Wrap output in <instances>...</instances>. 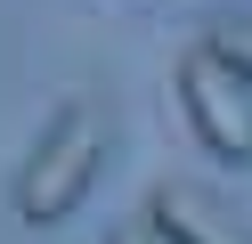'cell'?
I'll return each mask as SVG.
<instances>
[{
  "label": "cell",
  "mask_w": 252,
  "mask_h": 244,
  "mask_svg": "<svg viewBox=\"0 0 252 244\" xmlns=\"http://www.w3.org/2000/svg\"><path fill=\"white\" fill-rule=\"evenodd\" d=\"M106 171V106L73 98L49 114V130L33 139V155L17 163V220L25 228H57Z\"/></svg>",
  "instance_id": "1"
},
{
  "label": "cell",
  "mask_w": 252,
  "mask_h": 244,
  "mask_svg": "<svg viewBox=\"0 0 252 244\" xmlns=\"http://www.w3.org/2000/svg\"><path fill=\"white\" fill-rule=\"evenodd\" d=\"M179 106H187L195 146H212L220 163H252V90H244L203 41L179 57Z\"/></svg>",
  "instance_id": "2"
},
{
  "label": "cell",
  "mask_w": 252,
  "mask_h": 244,
  "mask_svg": "<svg viewBox=\"0 0 252 244\" xmlns=\"http://www.w3.org/2000/svg\"><path fill=\"white\" fill-rule=\"evenodd\" d=\"M147 228H155V244H252L244 211L220 187H203V179H155Z\"/></svg>",
  "instance_id": "3"
},
{
  "label": "cell",
  "mask_w": 252,
  "mask_h": 244,
  "mask_svg": "<svg viewBox=\"0 0 252 244\" xmlns=\"http://www.w3.org/2000/svg\"><path fill=\"white\" fill-rule=\"evenodd\" d=\"M203 49H212V57H220V65H228V73L252 90V16H220V25L203 33Z\"/></svg>",
  "instance_id": "4"
},
{
  "label": "cell",
  "mask_w": 252,
  "mask_h": 244,
  "mask_svg": "<svg viewBox=\"0 0 252 244\" xmlns=\"http://www.w3.org/2000/svg\"><path fill=\"white\" fill-rule=\"evenodd\" d=\"M106 244H155V228H147V220H138V228H114Z\"/></svg>",
  "instance_id": "5"
}]
</instances>
